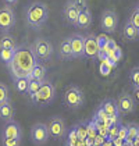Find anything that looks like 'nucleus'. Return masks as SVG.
Masks as SVG:
<instances>
[{
    "instance_id": "nucleus-1",
    "label": "nucleus",
    "mask_w": 139,
    "mask_h": 146,
    "mask_svg": "<svg viewBox=\"0 0 139 146\" xmlns=\"http://www.w3.org/2000/svg\"><path fill=\"white\" fill-rule=\"evenodd\" d=\"M38 63L36 57L31 47L28 46H17L14 50L13 60L9 64L13 78H28L34 66Z\"/></svg>"
},
{
    "instance_id": "nucleus-2",
    "label": "nucleus",
    "mask_w": 139,
    "mask_h": 146,
    "mask_svg": "<svg viewBox=\"0 0 139 146\" xmlns=\"http://www.w3.org/2000/svg\"><path fill=\"white\" fill-rule=\"evenodd\" d=\"M47 18L49 9L43 1H34L25 10V21L34 29H40L47 23Z\"/></svg>"
},
{
    "instance_id": "nucleus-3",
    "label": "nucleus",
    "mask_w": 139,
    "mask_h": 146,
    "mask_svg": "<svg viewBox=\"0 0 139 146\" xmlns=\"http://www.w3.org/2000/svg\"><path fill=\"white\" fill-rule=\"evenodd\" d=\"M56 98V88L50 81H43L39 90L35 93L34 96H31V100L38 106H47Z\"/></svg>"
},
{
    "instance_id": "nucleus-4",
    "label": "nucleus",
    "mask_w": 139,
    "mask_h": 146,
    "mask_svg": "<svg viewBox=\"0 0 139 146\" xmlns=\"http://www.w3.org/2000/svg\"><path fill=\"white\" fill-rule=\"evenodd\" d=\"M63 102L66 104V107H68L71 110H78L81 109L85 103V95L78 86L72 85L70 86L68 89L64 92V96H63Z\"/></svg>"
},
{
    "instance_id": "nucleus-5",
    "label": "nucleus",
    "mask_w": 139,
    "mask_h": 146,
    "mask_svg": "<svg viewBox=\"0 0 139 146\" xmlns=\"http://www.w3.org/2000/svg\"><path fill=\"white\" fill-rule=\"evenodd\" d=\"M31 49L34 52L36 60H40V61H47L53 54V45L47 39H43V38L36 39L32 43Z\"/></svg>"
},
{
    "instance_id": "nucleus-6",
    "label": "nucleus",
    "mask_w": 139,
    "mask_h": 146,
    "mask_svg": "<svg viewBox=\"0 0 139 146\" xmlns=\"http://www.w3.org/2000/svg\"><path fill=\"white\" fill-rule=\"evenodd\" d=\"M47 131L52 139L60 141L67 135V125L61 117H52L47 124Z\"/></svg>"
},
{
    "instance_id": "nucleus-7",
    "label": "nucleus",
    "mask_w": 139,
    "mask_h": 146,
    "mask_svg": "<svg viewBox=\"0 0 139 146\" xmlns=\"http://www.w3.org/2000/svg\"><path fill=\"white\" fill-rule=\"evenodd\" d=\"M15 25V13L11 6L6 4L0 7V31L1 32H9Z\"/></svg>"
},
{
    "instance_id": "nucleus-8",
    "label": "nucleus",
    "mask_w": 139,
    "mask_h": 146,
    "mask_svg": "<svg viewBox=\"0 0 139 146\" xmlns=\"http://www.w3.org/2000/svg\"><path fill=\"white\" fill-rule=\"evenodd\" d=\"M50 135H49V131H47V125L43 123H36L32 125L31 128V139L35 145L42 146L45 145L47 141H49Z\"/></svg>"
},
{
    "instance_id": "nucleus-9",
    "label": "nucleus",
    "mask_w": 139,
    "mask_h": 146,
    "mask_svg": "<svg viewBox=\"0 0 139 146\" xmlns=\"http://www.w3.org/2000/svg\"><path fill=\"white\" fill-rule=\"evenodd\" d=\"M100 25L106 34H114L118 25V15L113 10H104L102 13V18H100Z\"/></svg>"
},
{
    "instance_id": "nucleus-10",
    "label": "nucleus",
    "mask_w": 139,
    "mask_h": 146,
    "mask_svg": "<svg viewBox=\"0 0 139 146\" xmlns=\"http://www.w3.org/2000/svg\"><path fill=\"white\" fill-rule=\"evenodd\" d=\"M117 106H118V111L122 113V114H131L136 110V103L134 100L132 95H129L127 92H122L118 96Z\"/></svg>"
},
{
    "instance_id": "nucleus-11",
    "label": "nucleus",
    "mask_w": 139,
    "mask_h": 146,
    "mask_svg": "<svg viewBox=\"0 0 139 146\" xmlns=\"http://www.w3.org/2000/svg\"><path fill=\"white\" fill-rule=\"evenodd\" d=\"M99 53V46H97V39L93 34H89L85 36L83 40V57L96 60Z\"/></svg>"
},
{
    "instance_id": "nucleus-12",
    "label": "nucleus",
    "mask_w": 139,
    "mask_h": 146,
    "mask_svg": "<svg viewBox=\"0 0 139 146\" xmlns=\"http://www.w3.org/2000/svg\"><path fill=\"white\" fill-rule=\"evenodd\" d=\"M1 138H23V128L14 118L10 121H6L1 128Z\"/></svg>"
},
{
    "instance_id": "nucleus-13",
    "label": "nucleus",
    "mask_w": 139,
    "mask_h": 146,
    "mask_svg": "<svg viewBox=\"0 0 139 146\" xmlns=\"http://www.w3.org/2000/svg\"><path fill=\"white\" fill-rule=\"evenodd\" d=\"M83 40H85V36L81 34H72L70 36V45H71L72 58L83 57Z\"/></svg>"
},
{
    "instance_id": "nucleus-14",
    "label": "nucleus",
    "mask_w": 139,
    "mask_h": 146,
    "mask_svg": "<svg viewBox=\"0 0 139 146\" xmlns=\"http://www.w3.org/2000/svg\"><path fill=\"white\" fill-rule=\"evenodd\" d=\"M93 21V15L89 9H85L79 11L78 14V18H77V23H75V27L77 28H81V29H88L91 25H92Z\"/></svg>"
},
{
    "instance_id": "nucleus-15",
    "label": "nucleus",
    "mask_w": 139,
    "mask_h": 146,
    "mask_svg": "<svg viewBox=\"0 0 139 146\" xmlns=\"http://www.w3.org/2000/svg\"><path fill=\"white\" fill-rule=\"evenodd\" d=\"M14 113H15V110H14V106H13L10 99L0 103V120H3L4 123L10 121L14 118Z\"/></svg>"
},
{
    "instance_id": "nucleus-16",
    "label": "nucleus",
    "mask_w": 139,
    "mask_h": 146,
    "mask_svg": "<svg viewBox=\"0 0 139 146\" xmlns=\"http://www.w3.org/2000/svg\"><path fill=\"white\" fill-rule=\"evenodd\" d=\"M63 14H64V17H66V21H67V23L72 24V25H75L79 11H78V9L75 7V4H74V0L68 1V3L64 6Z\"/></svg>"
},
{
    "instance_id": "nucleus-17",
    "label": "nucleus",
    "mask_w": 139,
    "mask_h": 146,
    "mask_svg": "<svg viewBox=\"0 0 139 146\" xmlns=\"http://www.w3.org/2000/svg\"><path fill=\"white\" fill-rule=\"evenodd\" d=\"M100 107L103 109L104 113H106L107 115H116V117L120 115L118 106H117V100H114V99H104V100L100 103Z\"/></svg>"
},
{
    "instance_id": "nucleus-18",
    "label": "nucleus",
    "mask_w": 139,
    "mask_h": 146,
    "mask_svg": "<svg viewBox=\"0 0 139 146\" xmlns=\"http://www.w3.org/2000/svg\"><path fill=\"white\" fill-rule=\"evenodd\" d=\"M122 34H124V39L127 42H134L139 38V31L132 25V23L128 20L125 25H124V29H122Z\"/></svg>"
},
{
    "instance_id": "nucleus-19",
    "label": "nucleus",
    "mask_w": 139,
    "mask_h": 146,
    "mask_svg": "<svg viewBox=\"0 0 139 146\" xmlns=\"http://www.w3.org/2000/svg\"><path fill=\"white\" fill-rule=\"evenodd\" d=\"M46 72L47 70L46 67L42 64V63H36L32 68V71H31V74H29V79H36V81H45L46 78Z\"/></svg>"
},
{
    "instance_id": "nucleus-20",
    "label": "nucleus",
    "mask_w": 139,
    "mask_h": 146,
    "mask_svg": "<svg viewBox=\"0 0 139 146\" xmlns=\"http://www.w3.org/2000/svg\"><path fill=\"white\" fill-rule=\"evenodd\" d=\"M58 56L61 58H72L71 53V45H70V38H66L60 42L58 46Z\"/></svg>"
},
{
    "instance_id": "nucleus-21",
    "label": "nucleus",
    "mask_w": 139,
    "mask_h": 146,
    "mask_svg": "<svg viewBox=\"0 0 139 146\" xmlns=\"http://www.w3.org/2000/svg\"><path fill=\"white\" fill-rule=\"evenodd\" d=\"M0 47H4V49H15V47H17L15 39L13 38L11 35L7 34V32L3 34L0 36Z\"/></svg>"
},
{
    "instance_id": "nucleus-22",
    "label": "nucleus",
    "mask_w": 139,
    "mask_h": 146,
    "mask_svg": "<svg viewBox=\"0 0 139 146\" xmlns=\"http://www.w3.org/2000/svg\"><path fill=\"white\" fill-rule=\"evenodd\" d=\"M139 136V125L135 123L128 124V132H127V138H125V142H132L135 138Z\"/></svg>"
},
{
    "instance_id": "nucleus-23",
    "label": "nucleus",
    "mask_w": 139,
    "mask_h": 146,
    "mask_svg": "<svg viewBox=\"0 0 139 146\" xmlns=\"http://www.w3.org/2000/svg\"><path fill=\"white\" fill-rule=\"evenodd\" d=\"M14 50L15 49H4V47H0V61H3L4 64H10V61L13 60L14 56Z\"/></svg>"
},
{
    "instance_id": "nucleus-24",
    "label": "nucleus",
    "mask_w": 139,
    "mask_h": 146,
    "mask_svg": "<svg viewBox=\"0 0 139 146\" xmlns=\"http://www.w3.org/2000/svg\"><path fill=\"white\" fill-rule=\"evenodd\" d=\"M75 132L78 139H86L88 138V129H86V121H81V123L75 124Z\"/></svg>"
},
{
    "instance_id": "nucleus-25",
    "label": "nucleus",
    "mask_w": 139,
    "mask_h": 146,
    "mask_svg": "<svg viewBox=\"0 0 139 146\" xmlns=\"http://www.w3.org/2000/svg\"><path fill=\"white\" fill-rule=\"evenodd\" d=\"M120 125H121V121L118 120L117 123L111 124L109 128H107V135H106V139H109V141H113L114 138H116L117 135H118V129H120Z\"/></svg>"
},
{
    "instance_id": "nucleus-26",
    "label": "nucleus",
    "mask_w": 139,
    "mask_h": 146,
    "mask_svg": "<svg viewBox=\"0 0 139 146\" xmlns=\"http://www.w3.org/2000/svg\"><path fill=\"white\" fill-rule=\"evenodd\" d=\"M42 82H43V81L29 79V82H28V89H26V93L29 95V98H31V96H34L35 93H36L38 90H39L40 85H42Z\"/></svg>"
},
{
    "instance_id": "nucleus-27",
    "label": "nucleus",
    "mask_w": 139,
    "mask_h": 146,
    "mask_svg": "<svg viewBox=\"0 0 139 146\" xmlns=\"http://www.w3.org/2000/svg\"><path fill=\"white\" fill-rule=\"evenodd\" d=\"M129 82L132 88H139V67H134L129 71Z\"/></svg>"
},
{
    "instance_id": "nucleus-28",
    "label": "nucleus",
    "mask_w": 139,
    "mask_h": 146,
    "mask_svg": "<svg viewBox=\"0 0 139 146\" xmlns=\"http://www.w3.org/2000/svg\"><path fill=\"white\" fill-rule=\"evenodd\" d=\"M14 81H15V88H17L18 92H26L29 78H17V79H14Z\"/></svg>"
},
{
    "instance_id": "nucleus-29",
    "label": "nucleus",
    "mask_w": 139,
    "mask_h": 146,
    "mask_svg": "<svg viewBox=\"0 0 139 146\" xmlns=\"http://www.w3.org/2000/svg\"><path fill=\"white\" fill-rule=\"evenodd\" d=\"M86 129H88V138H91V139H93V138L97 135L96 125L93 123V120H88V121H86Z\"/></svg>"
},
{
    "instance_id": "nucleus-30",
    "label": "nucleus",
    "mask_w": 139,
    "mask_h": 146,
    "mask_svg": "<svg viewBox=\"0 0 139 146\" xmlns=\"http://www.w3.org/2000/svg\"><path fill=\"white\" fill-rule=\"evenodd\" d=\"M3 146H21V139L18 138H1Z\"/></svg>"
},
{
    "instance_id": "nucleus-31",
    "label": "nucleus",
    "mask_w": 139,
    "mask_h": 146,
    "mask_svg": "<svg viewBox=\"0 0 139 146\" xmlns=\"http://www.w3.org/2000/svg\"><path fill=\"white\" fill-rule=\"evenodd\" d=\"M7 99H10L9 88H7V85H6V84L0 82V103H1V102H4V100H7Z\"/></svg>"
},
{
    "instance_id": "nucleus-32",
    "label": "nucleus",
    "mask_w": 139,
    "mask_h": 146,
    "mask_svg": "<svg viewBox=\"0 0 139 146\" xmlns=\"http://www.w3.org/2000/svg\"><path fill=\"white\" fill-rule=\"evenodd\" d=\"M128 20H129V21L132 23V25H134V27L139 31V10L138 9H135V10L132 11V14L129 15V18H128Z\"/></svg>"
},
{
    "instance_id": "nucleus-33",
    "label": "nucleus",
    "mask_w": 139,
    "mask_h": 146,
    "mask_svg": "<svg viewBox=\"0 0 139 146\" xmlns=\"http://www.w3.org/2000/svg\"><path fill=\"white\" fill-rule=\"evenodd\" d=\"M107 114L104 113V110L102 109V107H99L97 110H96V113H95V115H93V118H96V120H99V121H102V123H106V120H107Z\"/></svg>"
},
{
    "instance_id": "nucleus-34",
    "label": "nucleus",
    "mask_w": 139,
    "mask_h": 146,
    "mask_svg": "<svg viewBox=\"0 0 139 146\" xmlns=\"http://www.w3.org/2000/svg\"><path fill=\"white\" fill-rule=\"evenodd\" d=\"M127 132H128V124H122L120 125V129H118V138H121L122 141H125V138H127Z\"/></svg>"
},
{
    "instance_id": "nucleus-35",
    "label": "nucleus",
    "mask_w": 139,
    "mask_h": 146,
    "mask_svg": "<svg viewBox=\"0 0 139 146\" xmlns=\"http://www.w3.org/2000/svg\"><path fill=\"white\" fill-rule=\"evenodd\" d=\"M96 39H97L99 50H103V47L107 45V42H109V38H107L106 35H100V36H96Z\"/></svg>"
},
{
    "instance_id": "nucleus-36",
    "label": "nucleus",
    "mask_w": 139,
    "mask_h": 146,
    "mask_svg": "<svg viewBox=\"0 0 139 146\" xmlns=\"http://www.w3.org/2000/svg\"><path fill=\"white\" fill-rule=\"evenodd\" d=\"M74 4L78 9V11H82V10L88 9V1L86 0H74Z\"/></svg>"
},
{
    "instance_id": "nucleus-37",
    "label": "nucleus",
    "mask_w": 139,
    "mask_h": 146,
    "mask_svg": "<svg viewBox=\"0 0 139 146\" xmlns=\"http://www.w3.org/2000/svg\"><path fill=\"white\" fill-rule=\"evenodd\" d=\"M132 98L136 104H139V88H134V92H132Z\"/></svg>"
},
{
    "instance_id": "nucleus-38",
    "label": "nucleus",
    "mask_w": 139,
    "mask_h": 146,
    "mask_svg": "<svg viewBox=\"0 0 139 146\" xmlns=\"http://www.w3.org/2000/svg\"><path fill=\"white\" fill-rule=\"evenodd\" d=\"M111 142H113V146H122V143H124V141L121 138H118V136H116Z\"/></svg>"
},
{
    "instance_id": "nucleus-39",
    "label": "nucleus",
    "mask_w": 139,
    "mask_h": 146,
    "mask_svg": "<svg viewBox=\"0 0 139 146\" xmlns=\"http://www.w3.org/2000/svg\"><path fill=\"white\" fill-rule=\"evenodd\" d=\"M17 1H18V0H4V3H6V4H9V6H14Z\"/></svg>"
},
{
    "instance_id": "nucleus-40",
    "label": "nucleus",
    "mask_w": 139,
    "mask_h": 146,
    "mask_svg": "<svg viewBox=\"0 0 139 146\" xmlns=\"http://www.w3.org/2000/svg\"><path fill=\"white\" fill-rule=\"evenodd\" d=\"M136 9H138V10H139V3H138V6H136Z\"/></svg>"
},
{
    "instance_id": "nucleus-41",
    "label": "nucleus",
    "mask_w": 139,
    "mask_h": 146,
    "mask_svg": "<svg viewBox=\"0 0 139 146\" xmlns=\"http://www.w3.org/2000/svg\"><path fill=\"white\" fill-rule=\"evenodd\" d=\"M138 138H139V136H138Z\"/></svg>"
}]
</instances>
